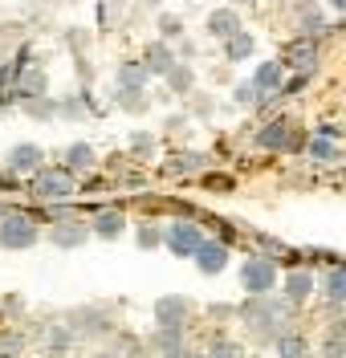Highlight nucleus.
Here are the masks:
<instances>
[{"instance_id":"17","label":"nucleus","mask_w":346,"mask_h":358,"mask_svg":"<svg viewBox=\"0 0 346 358\" xmlns=\"http://www.w3.org/2000/svg\"><path fill=\"white\" fill-rule=\"evenodd\" d=\"M208 33H212L216 41H229L232 33H240V21H236V13H232V8H220V13H212V17H208Z\"/></svg>"},{"instance_id":"5","label":"nucleus","mask_w":346,"mask_h":358,"mask_svg":"<svg viewBox=\"0 0 346 358\" xmlns=\"http://www.w3.org/2000/svg\"><path fill=\"white\" fill-rule=\"evenodd\" d=\"M240 285L249 293H257V297H265V293L277 285V265L269 257H249L245 268H240Z\"/></svg>"},{"instance_id":"3","label":"nucleus","mask_w":346,"mask_h":358,"mask_svg":"<svg viewBox=\"0 0 346 358\" xmlns=\"http://www.w3.org/2000/svg\"><path fill=\"white\" fill-rule=\"evenodd\" d=\"M240 317L253 326L257 334H281V317H285V306L281 301H269V297H261V301H249Z\"/></svg>"},{"instance_id":"31","label":"nucleus","mask_w":346,"mask_h":358,"mask_svg":"<svg viewBox=\"0 0 346 358\" xmlns=\"http://www.w3.org/2000/svg\"><path fill=\"white\" fill-rule=\"evenodd\" d=\"M159 29H163V33H175V29H180V21H175V17H159Z\"/></svg>"},{"instance_id":"22","label":"nucleus","mask_w":346,"mask_h":358,"mask_svg":"<svg viewBox=\"0 0 346 358\" xmlns=\"http://www.w3.org/2000/svg\"><path fill=\"white\" fill-rule=\"evenodd\" d=\"M208 159L204 155H171L167 159V176H192V171H200Z\"/></svg>"},{"instance_id":"14","label":"nucleus","mask_w":346,"mask_h":358,"mask_svg":"<svg viewBox=\"0 0 346 358\" xmlns=\"http://www.w3.org/2000/svg\"><path fill=\"white\" fill-rule=\"evenodd\" d=\"M122 228H127V220H122V212H115V208H106V212H98L90 224L94 236H106V241H115V236H122Z\"/></svg>"},{"instance_id":"19","label":"nucleus","mask_w":346,"mask_h":358,"mask_svg":"<svg viewBox=\"0 0 346 358\" xmlns=\"http://www.w3.org/2000/svg\"><path fill=\"white\" fill-rule=\"evenodd\" d=\"M277 355L281 358H305L310 355V342H305L298 330H281V334H277Z\"/></svg>"},{"instance_id":"18","label":"nucleus","mask_w":346,"mask_h":358,"mask_svg":"<svg viewBox=\"0 0 346 358\" xmlns=\"http://www.w3.org/2000/svg\"><path fill=\"white\" fill-rule=\"evenodd\" d=\"M310 293H314V273L298 268V273H289V277H285V301H294V306H298V301H305Z\"/></svg>"},{"instance_id":"4","label":"nucleus","mask_w":346,"mask_h":358,"mask_svg":"<svg viewBox=\"0 0 346 358\" xmlns=\"http://www.w3.org/2000/svg\"><path fill=\"white\" fill-rule=\"evenodd\" d=\"M204 241H208L204 228L192 220H175V224H167V232H163V245L171 248L175 257H196V248L204 245Z\"/></svg>"},{"instance_id":"12","label":"nucleus","mask_w":346,"mask_h":358,"mask_svg":"<svg viewBox=\"0 0 346 358\" xmlns=\"http://www.w3.org/2000/svg\"><path fill=\"white\" fill-rule=\"evenodd\" d=\"M257 147H265V151H285L289 147V122H269V127H261L257 131V138H253Z\"/></svg>"},{"instance_id":"30","label":"nucleus","mask_w":346,"mask_h":358,"mask_svg":"<svg viewBox=\"0 0 346 358\" xmlns=\"http://www.w3.org/2000/svg\"><path fill=\"white\" fill-rule=\"evenodd\" d=\"M151 151H155V138L138 131V134H135V155H151Z\"/></svg>"},{"instance_id":"15","label":"nucleus","mask_w":346,"mask_h":358,"mask_svg":"<svg viewBox=\"0 0 346 358\" xmlns=\"http://www.w3.org/2000/svg\"><path fill=\"white\" fill-rule=\"evenodd\" d=\"M281 82H285V73H281V66L277 62H265V66L253 73V90L265 98V94H277L281 90Z\"/></svg>"},{"instance_id":"32","label":"nucleus","mask_w":346,"mask_h":358,"mask_svg":"<svg viewBox=\"0 0 346 358\" xmlns=\"http://www.w3.org/2000/svg\"><path fill=\"white\" fill-rule=\"evenodd\" d=\"M163 358H196V355H192V350H184V346H175V350H167Z\"/></svg>"},{"instance_id":"1","label":"nucleus","mask_w":346,"mask_h":358,"mask_svg":"<svg viewBox=\"0 0 346 358\" xmlns=\"http://www.w3.org/2000/svg\"><path fill=\"white\" fill-rule=\"evenodd\" d=\"M29 187H33L37 200H69L78 192V179H73L69 167H37Z\"/></svg>"},{"instance_id":"16","label":"nucleus","mask_w":346,"mask_h":358,"mask_svg":"<svg viewBox=\"0 0 346 358\" xmlns=\"http://www.w3.org/2000/svg\"><path fill=\"white\" fill-rule=\"evenodd\" d=\"M184 317H187L184 297H163L159 306H155V322L159 326H184Z\"/></svg>"},{"instance_id":"36","label":"nucleus","mask_w":346,"mask_h":358,"mask_svg":"<svg viewBox=\"0 0 346 358\" xmlns=\"http://www.w3.org/2000/svg\"><path fill=\"white\" fill-rule=\"evenodd\" d=\"M0 69H4V66H0Z\"/></svg>"},{"instance_id":"27","label":"nucleus","mask_w":346,"mask_h":358,"mask_svg":"<svg viewBox=\"0 0 346 358\" xmlns=\"http://www.w3.org/2000/svg\"><path fill=\"white\" fill-rule=\"evenodd\" d=\"M138 245H143V248L163 245V232H159V228H151V224H143V228H138Z\"/></svg>"},{"instance_id":"29","label":"nucleus","mask_w":346,"mask_h":358,"mask_svg":"<svg viewBox=\"0 0 346 358\" xmlns=\"http://www.w3.org/2000/svg\"><path fill=\"white\" fill-rule=\"evenodd\" d=\"M232 98H236L240 106H249V102H257L261 94H257V90H253V82H245V86H236V94H232Z\"/></svg>"},{"instance_id":"8","label":"nucleus","mask_w":346,"mask_h":358,"mask_svg":"<svg viewBox=\"0 0 346 358\" xmlns=\"http://www.w3.org/2000/svg\"><path fill=\"white\" fill-rule=\"evenodd\" d=\"M86 224H78V220H53V228H49V241L57 248H78V245H86Z\"/></svg>"},{"instance_id":"7","label":"nucleus","mask_w":346,"mask_h":358,"mask_svg":"<svg viewBox=\"0 0 346 358\" xmlns=\"http://www.w3.org/2000/svg\"><path fill=\"white\" fill-rule=\"evenodd\" d=\"M151 82V73L143 69V62H127L118 66V78H115V94H127V98H138L143 86Z\"/></svg>"},{"instance_id":"10","label":"nucleus","mask_w":346,"mask_h":358,"mask_svg":"<svg viewBox=\"0 0 346 358\" xmlns=\"http://www.w3.org/2000/svg\"><path fill=\"white\" fill-rule=\"evenodd\" d=\"M45 94V73L41 69H21L17 78H13V98H41Z\"/></svg>"},{"instance_id":"6","label":"nucleus","mask_w":346,"mask_h":358,"mask_svg":"<svg viewBox=\"0 0 346 358\" xmlns=\"http://www.w3.org/2000/svg\"><path fill=\"white\" fill-rule=\"evenodd\" d=\"M318 62V37H298L294 45H285V66H294L298 73H314Z\"/></svg>"},{"instance_id":"33","label":"nucleus","mask_w":346,"mask_h":358,"mask_svg":"<svg viewBox=\"0 0 346 358\" xmlns=\"http://www.w3.org/2000/svg\"><path fill=\"white\" fill-rule=\"evenodd\" d=\"M343 4H346V0H330V8H334V13H343Z\"/></svg>"},{"instance_id":"20","label":"nucleus","mask_w":346,"mask_h":358,"mask_svg":"<svg viewBox=\"0 0 346 358\" xmlns=\"http://www.w3.org/2000/svg\"><path fill=\"white\" fill-rule=\"evenodd\" d=\"M253 49H257L253 33H232L229 41H224V57H229V62H245Z\"/></svg>"},{"instance_id":"11","label":"nucleus","mask_w":346,"mask_h":358,"mask_svg":"<svg viewBox=\"0 0 346 358\" xmlns=\"http://www.w3.org/2000/svg\"><path fill=\"white\" fill-rule=\"evenodd\" d=\"M41 163H45V151L33 147V143H21V147L8 151V171H37Z\"/></svg>"},{"instance_id":"21","label":"nucleus","mask_w":346,"mask_h":358,"mask_svg":"<svg viewBox=\"0 0 346 358\" xmlns=\"http://www.w3.org/2000/svg\"><path fill=\"white\" fill-rule=\"evenodd\" d=\"M326 297H330V306H334V310L343 306V297H346V268L343 265L330 268V277H326Z\"/></svg>"},{"instance_id":"24","label":"nucleus","mask_w":346,"mask_h":358,"mask_svg":"<svg viewBox=\"0 0 346 358\" xmlns=\"http://www.w3.org/2000/svg\"><path fill=\"white\" fill-rule=\"evenodd\" d=\"M66 163H69V171H82V167L94 163V151L86 147V143H73V147L66 151Z\"/></svg>"},{"instance_id":"9","label":"nucleus","mask_w":346,"mask_h":358,"mask_svg":"<svg viewBox=\"0 0 346 358\" xmlns=\"http://www.w3.org/2000/svg\"><path fill=\"white\" fill-rule=\"evenodd\" d=\"M196 265L204 268V273H220V268L229 265V245L224 241H204V245L196 248Z\"/></svg>"},{"instance_id":"2","label":"nucleus","mask_w":346,"mask_h":358,"mask_svg":"<svg viewBox=\"0 0 346 358\" xmlns=\"http://www.w3.org/2000/svg\"><path fill=\"white\" fill-rule=\"evenodd\" d=\"M41 236V228L21 216V212H4L0 216V248H33Z\"/></svg>"},{"instance_id":"26","label":"nucleus","mask_w":346,"mask_h":358,"mask_svg":"<svg viewBox=\"0 0 346 358\" xmlns=\"http://www.w3.org/2000/svg\"><path fill=\"white\" fill-rule=\"evenodd\" d=\"M301 29H305V37H310V33L318 37V33L326 29V17H322V8H314V13H301Z\"/></svg>"},{"instance_id":"25","label":"nucleus","mask_w":346,"mask_h":358,"mask_svg":"<svg viewBox=\"0 0 346 358\" xmlns=\"http://www.w3.org/2000/svg\"><path fill=\"white\" fill-rule=\"evenodd\" d=\"M305 151H310V159H322V163H334V159H338V143H330V138H318V134H314V143H310Z\"/></svg>"},{"instance_id":"13","label":"nucleus","mask_w":346,"mask_h":358,"mask_svg":"<svg viewBox=\"0 0 346 358\" xmlns=\"http://www.w3.org/2000/svg\"><path fill=\"white\" fill-rule=\"evenodd\" d=\"M171 66H175V53L167 49V41H151V49L143 53V69L147 73H167Z\"/></svg>"},{"instance_id":"23","label":"nucleus","mask_w":346,"mask_h":358,"mask_svg":"<svg viewBox=\"0 0 346 358\" xmlns=\"http://www.w3.org/2000/svg\"><path fill=\"white\" fill-rule=\"evenodd\" d=\"M163 78L171 82V90H175V94H187V90L196 86V73H192L187 66H171L167 73H163Z\"/></svg>"},{"instance_id":"34","label":"nucleus","mask_w":346,"mask_h":358,"mask_svg":"<svg viewBox=\"0 0 346 358\" xmlns=\"http://www.w3.org/2000/svg\"><path fill=\"white\" fill-rule=\"evenodd\" d=\"M94 358H118V355H110V350H106V355H94Z\"/></svg>"},{"instance_id":"28","label":"nucleus","mask_w":346,"mask_h":358,"mask_svg":"<svg viewBox=\"0 0 346 358\" xmlns=\"http://www.w3.org/2000/svg\"><path fill=\"white\" fill-rule=\"evenodd\" d=\"M208 358H240V346H236V342H216Z\"/></svg>"},{"instance_id":"35","label":"nucleus","mask_w":346,"mask_h":358,"mask_svg":"<svg viewBox=\"0 0 346 358\" xmlns=\"http://www.w3.org/2000/svg\"><path fill=\"white\" fill-rule=\"evenodd\" d=\"M0 216H4V208H0Z\"/></svg>"}]
</instances>
